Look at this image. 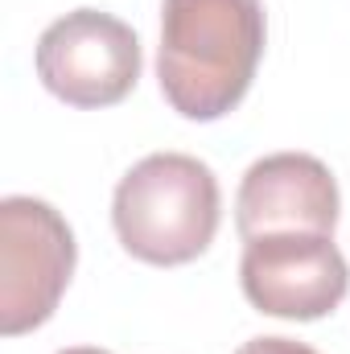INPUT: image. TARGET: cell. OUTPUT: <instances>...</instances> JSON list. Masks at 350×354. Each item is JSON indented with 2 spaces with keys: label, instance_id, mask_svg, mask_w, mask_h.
<instances>
[{
  "label": "cell",
  "instance_id": "6da1fadb",
  "mask_svg": "<svg viewBox=\"0 0 350 354\" xmlns=\"http://www.w3.org/2000/svg\"><path fill=\"white\" fill-rule=\"evenodd\" d=\"M264 0H165L157 79L177 115L210 124L243 103L264 58Z\"/></svg>",
  "mask_w": 350,
  "mask_h": 354
},
{
  "label": "cell",
  "instance_id": "7a4b0ae2",
  "mask_svg": "<svg viewBox=\"0 0 350 354\" xmlns=\"http://www.w3.org/2000/svg\"><path fill=\"white\" fill-rule=\"evenodd\" d=\"M219 177L190 153H149L120 177L111 227L128 256L157 268L198 260L219 231Z\"/></svg>",
  "mask_w": 350,
  "mask_h": 354
},
{
  "label": "cell",
  "instance_id": "3957f363",
  "mask_svg": "<svg viewBox=\"0 0 350 354\" xmlns=\"http://www.w3.org/2000/svg\"><path fill=\"white\" fill-rule=\"evenodd\" d=\"M79 243L71 223L42 198L0 202V330L4 338L46 326L75 276Z\"/></svg>",
  "mask_w": 350,
  "mask_h": 354
},
{
  "label": "cell",
  "instance_id": "277c9868",
  "mask_svg": "<svg viewBox=\"0 0 350 354\" xmlns=\"http://www.w3.org/2000/svg\"><path fill=\"white\" fill-rule=\"evenodd\" d=\"M37 79L71 107H111L140 79V37L111 12L75 8L37 37Z\"/></svg>",
  "mask_w": 350,
  "mask_h": 354
},
{
  "label": "cell",
  "instance_id": "5b68a950",
  "mask_svg": "<svg viewBox=\"0 0 350 354\" xmlns=\"http://www.w3.org/2000/svg\"><path fill=\"white\" fill-rule=\"evenodd\" d=\"M239 284L243 297L268 317L317 322L347 301L350 268L334 235L284 231L243 243Z\"/></svg>",
  "mask_w": 350,
  "mask_h": 354
},
{
  "label": "cell",
  "instance_id": "8992f818",
  "mask_svg": "<svg viewBox=\"0 0 350 354\" xmlns=\"http://www.w3.org/2000/svg\"><path fill=\"white\" fill-rule=\"evenodd\" d=\"M338 181L309 153H272L256 161L235 198V227L248 239L284 235V231H313L334 235L338 227Z\"/></svg>",
  "mask_w": 350,
  "mask_h": 354
},
{
  "label": "cell",
  "instance_id": "52a82bcc",
  "mask_svg": "<svg viewBox=\"0 0 350 354\" xmlns=\"http://www.w3.org/2000/svg\"><path fill=\"white\" fill-rule=\"evenodd\" d=\"M235 354H317L313 346H305V342H293V338H252V342H243Z\"/></svg>",
  "mask_w": 350,
  "mask_h": 354
},
{
  "label": "cell",
  "instance_id": "ba28073f",
  "mask_svg": "<svg viewBox=\"0 0 350 354\" xmlns=\"http://www.w3.org/2000/svg\"><path fill=\"white\" fill-rule=\"evenodd\" d=\"M58 354H111V351H99V346H71V351H58Z\"/></svg>",
  "mask_w": 350,
  "mask_h": 354
}]
</instances>
